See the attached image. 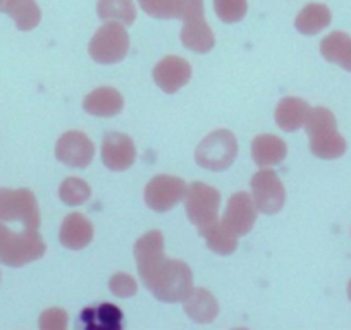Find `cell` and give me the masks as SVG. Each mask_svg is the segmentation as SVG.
I'll use <instances>...</instances> for the list:
<instances>
[{"label":"cell","mask_w":351,"mask_h":330,"mask_svg":"<svg viewBox=\"0 0 351 330\" xmlns=\"http://www.w3.org/2000/svg\"><path fill=\"white\" fill-rule=\"evenodd\" d=\"M4 11L14 19L21 31H32L42 19V12L35 0H8Z\"/></svg>","instance_id":"23"},{"label":"cell","mask_w":351,"mask_h":330,"mask_svg":"<svg viewBox=\"0 0 351 330\" xmlns=\"http://www.w3.org/2000/svg\"><path fill=\"white\" fill-rule=\"evenodd\" d=\"M214 9L221 21L232 25L245 18L248 11V2L246 0H214Z\"/></svg>","instance_id":"29"},{"label":"cell","mask_w":351,"mask_h":330,"mask_svg":"<svg viewBox=\"0 0 351 330\" xmlns=\"http://www.w3.org/2000/svg\"><path fill=\"white\" fill-rule=\"evenodd\" d=\"M348 296H350V299H351V281H350V284H348Z\"/></svg>","instance_id":"34"},{"label":"cell","mask_w":351,"mask_h":330,"mask_svg":"<svg viewBox=\"0 0 351 330\" xmlns=\"http://www.w3.org/2000/svg\"><path fill=\"white\" fill-rule=\"evenodd\" d=\"M238 155V141L231 131L219 129L204 138L195 151L197 164L212 173L229 169Z\"/></svg>","instance_id":"4"},{"label":"cell","mask_w":351,"mask_h":330,"mask_svg":"<svg viewBox=\"0 0 351 330\" xmlns=\"http://www.w3.org/2000/svg\"><path fill=\"white\" fill-rule=\"evenodd\" d=\"M252 194L260 214L274 215L286 201V191L274 170L262 169L252 177Z\"/></svg>","instance_id":"8"},{"label":"cell","mask_w":351,"mask_h":330,"mask_svg":"<svg viewBox=\"0 0 351 330\" xmlns=\"http://www.w3.org/2000/svg\"><path fill=\"white\" fill-rule=\"evenodd\" d=\"M59 196L69 207L83 205L88 198L92 196V190L80 177H67L59 188Z\"/></svg>","instance_id":"28"},{"label":"cell","mask_w":351,"mask_h":330,"mask_svg":"<svg viewBox=\"0 0 351 330\" xmlns=\"http://www.w3.org/2000/svg\"><path fill=\"white\" fill-rule=\"evenodd\" d=\"M134 258H136L138 274H140L141 282L147 288V284L152 281L162 262L167 258L164 255V236H162V232L150 231L141 236L134 242Z\"/></svg>","instance_id":"11"},{"label":"cell","mask_w":351,"mask_h":330,"mask_svg":"<svg viewBox=\"0 0 351 330\" xmlns=\"http://www.w3.org/2000/svg\"><path fill=\"white\" fill-rule=\"evenodd\" d=\"M47 246L36 229L14 232L0 224V264L9 267H23L40 260L45 255Z\"/></svg>","instance_id":"3"},{"label":"cell","mask_w":351,"mask_h":330,"mask_svg":"<svg viewBox=\"0 0 351 330\" xmlns=\"http://www.w3.org/2000/svg\"><path fill=\"white\" fill-rule=\"evenodd\" d=\"M140 8L147 12L148 16L157 19H165V8L167 0H138Z\"/></svg>","instance_id":"32"},{"label":"cell","mask_w":351,"mask_h":330,"mask_svg":"<svg viewBox=\"0 0 351 330\" xmlns=\"http://www.w3.org/2000/svg\"><path fill=\"white\" fill-rule=\"evenodd\" d=\"M256 222V207L253 198L248 193L241 191L229 198L226 207L222 224L234 232L236 236H246L253 229Z\"/></svg>","instance_id":"12"},{"label":"cell","mask_w":351,"mask_h":330,"mask_svg":"<svg viewBox=\"0 0 351 330\" xmlns=\"http://www.w3.org/2000/svg\"><path fill=\"white\" fill-rule=\"evenodd\" d=\"M310 107L305 100L296 99V97H286L279 102L276 109V123L286 133L298 131L305 126V120L308 117Z\"/></svg>","instance_id":"19"},{"label":"cell","mask_w":351,"mask_h":330,"mask_svg":"<svg viewBox=\"0 0 351 330\" xmlns=\"http://www.w3.org/2000/svg\"><path fill=\"white\" fill-rule=\"evenodd\" d=\"M332 21L329 8L324 4H308L296 16L295 26L302 35L313 36L326 29Z\"/></svg>","instance_id":"22"},{"label":"cell","mask_w":351,"mask_h":330,"mask_svg":"<svg viewBox=\"0 0 351 330\" xmlns=\"http://www.w3.org/2000/svg\"><path fill=\"white\" fill-rule=\"evenodd\" d=\"M5 2H8V0H0V9H2V11H4V5H5Z\"/></svg>","instance_id":"33"},{"label":"cell","mask_w":351,"mask_h":330,"mask_svg":"<svg viewBox=\"0 0 351 330\" xmlns=\"http://www.w3.org/2000/svg\"><path fill=\"white\" fill-rule=\"evenodd\" d=\"M83 109L90 116L114 117L124 109V99L117 90L102 86L86 95V99L83 100Z\"/></svg>","instance_id":"16"},{"label":"cell","mask_w":351,"mask_h":330,"mask_svg":"<svg viewBox=\"0 0 351 330\" xmlns=\"http://www.w3.org/2000/svg\"><path fill=\"white\" fill-rule=\"evenodd\" d=\"M191 79V66L181 57L167 55L155 66L154 81L162 92L172 93L180 92Z\"/></svg>","instance_id":"13"},{"label":"cell","mask_w":351,"mask_h":330,"mask_svg":"<svg viewBox=\"0 0 351 330\" xmlns=\"http://www.w3.org/2000/svg\"><path fill=\"white\" fill-rule=\"evenodd\" d=\"M88 52L99 64H117L130 52V35L121 23L109 21L93 35Z\"/></svg>","instance_id":"6"},{"label":"cell","mask_w":351,"mask_h":330,"mask_svg":"<svg viewBox=\"0 0 351 330\" xmlns=\"http://www.w3.org/2000/svg\"><path fill=\"white\" fill-rule=\"evenodd\" d=\"M183 303L186 315L197 323H210L219 315L217 299L207 289H193Z\"/></svg>","instance_id":"20"},{"label":"cell","mask_w":351,"mask_h":330,"mask_svg":"<svg viewBox=\"0 0 351 330\" xmlns=\"http://www.w3.org/2000/svg\"><path fill=\"white\" fill-rule=\"evenodd\" d=\"M0 220L21 222L26 229L40 227V208L29 190H0Z\"/></svg>","instance_id":"7"},{"label":"cell","mask_w":351,"mask_h":330,"mask_svg":"<svg viewBox=\"0 0 351 330\" xmlns=\"http://www.w3.org/2000/svg\"><path fill=\"white\" fill-rule=\"evenodd\" d=\"M110 292L117 298H131V296L136 294L138 284L130 274H114L109 281Z\"/></svg>","instance_id":"30"},{"label":"cell","mask_w":351,"mask_h":330,"mask_svg":"<svg viewBox=\"0 0 351 330\" xmlns=\"http://www.w3.org/2000/svg\"><path fill=\"white\" fill-rule=\"evenodd\" d=\"M181 42L195 53H208L215 45V36L204 18L184 21L181 29Z\"/></svg>","instance_id":"18"},{"label":"cell","mask_w":351,"mask_h":330,"mask_svg":"<svg viewBox=\"0 0 351 330\" xmlns=\"http://www.w3.org/2000/svg\"><path fill=\"white\" fill-rule=\"evenodd\" d=\"M305 129L310 138V150L315 157L322 160H334L346 151V141L337 133L336 117L326 107L310 109Z\"/></svg>","instance_id":"1"},{"label":"cell","mask_w":351,"mask_h":330,"mask_svg":"<svg viewBox=\"0 0 351 330\" xmlns=\"http://www.w3.org/2000/svg\"><path fill=\"white\" fill-rule=\"evenodd\" d=\"M202 236L207 241V246L214 253L221 255V257H228V255L234 253L238 248V236L234 232L229 231L222 222H215L214 225L202 232Z\"/></svg>","instance_id":"25"},{"label":"cell","mask_w":351,"mask_h":330,"mask_svg":"<svg viewBox=\"0 0 351 330\" xmlns=\"http://www.w3.org/2000/svg\"><path fill=\"white\" fill-rule=\"evenodd\" d=\"M60 242L67 250H83L93 241V225L83 214H69L60 225Z\"/></svg>","instance_id":"15"},{"label":"cell","mask_w":351,"mask_h":330,"mask_svg":"<svg viewBox=\"0 0 351 330\" xmlns=\"http://www.w3.org/2000/svg\"><path fill=\"white\" fill-rule=\"evenodd\" d=\"M148 291L154 292L158 301L180 303L193 291V274L191 268L181 260L165 258L152 281L147 284Z\"/></svg>","instance_id":"2"},{"label":"cell","mask_w":351,"mask_h":330,"mask_svg":"<svg viewBox=\"0 0 351 330\" xmlns=\"http://www.w3.org/2000/svg\"><path fill=\"white\" fill-rule=\"evenodd\" d=\"M288 147L274 134H260L252 143V157L258 167H274L286 158Z\"/></svg>","instance_id":"17"},{"label":"cell","mask_w":351,"mask_h":330,"mask_svg":"<svg viewBox=\"0 0 351 330\" xmlns=\"http://www.w3.org/2000/svg\"><path fill=\"white\" fill-rule=\"evenodd\" d=\"M97 12L102 21L121 23L131 26L136 19V8L133 0H99Z\"/></svg>","instance_id":"24"},{"label":"cell","mask_w":351,"mask_h":330,"mask_svg":"<svg viewBox=\"0 0 351 330\" xmlns=\"http://www.w3.org/2000/svg\"><path fill=\"white\" fill-rule=\"evenodd\" d=\"M56 157L74 169H84L95 157V144L81 131H67L57 141Z\"/></svg>","instance_id":"10"},{"label":"cell","mask_w":351,"mask_h":330,"mask_svg":"<svg viewBox=\"0 0 351 330\" xmlns=\"http://www.w3.org/2000/svg\"><path fill=\"white\" fill-rule=\"evenodd\" d=\"M83 320L88 327L97 329H117L123 320V312L114 305H102L95 309H84Z\"/></svg>","instance_id":"26"},{"label":"cell","mask_w":351,"mask_h":330,"mask_svg":"<svg viewBox=\"0 0 351 330\" xmlns=\"http://www.w3.org/2000/svg\"><path fill=\"white\" fill-rule=\"evenodd\" d=\"M186 183L176 176H157L145 188V203L154 212H169L186 194Z\"/></svg>","instance_id":"9"},{"label":"cell","mask_w":351,"mask_h":330,"mask_svg":"<svg viewBox=\"0 0 351 330\" xmlns=\"http://www.w3.org/2000/svg\"><path fill=\"white\" fill-rule=\"evenodd\" d=\"M67 313L60 308H52L43 312L40 316V329H66Z\"/></svg>","instance_id":"31"},{"label":"cell","mask_w":351,"mask_h":330,"mask_svg":"<svg viewBox=\"0 0 351 330\" xmlns=\"http://www.w3.org/2000/svg\"><path fill=\"white\" fill-rule=\"evenodd\" d=\"M136 158V148L128 134L110 133L102 141V160L107 169L123 173L130 169Z\"/></svg>","instance_id":"14"},{"label":"cell","mask_w":351,"mask_h":330,"mask_svg":"<svg viewBox=\"0 0 351 330\" xmlns=\"http://www.w3.org/2000/svg\"><path fill=\"white\" fill-rule=\"evenodd\" d=\"M221 207V193L215 188L204 183H191L184 194V208L193 225L200 231H207L219 218Z\"/></svg>","instance_id":"5"},{"label":"cell","mask_w":351,"mask_h":330,"mask_svg":"<svg viewBox=\"0 0 351 330\" xmlns=\"http://www.w3.org/2000/svg\"><path fill=\"white\" fill-rule=\"evenodd\" d=\"M320 53L329 62L337 64L351 73V36L343 31H332L320 43Z\"/></svg>","instance_id":"21"},{"label":"cell","mask_w":351,"mask_h":330,"mask_svg":"<svg viewBox=\"0 0 351 330\" xmlns=\"http://www.w3.org/2000/svg\"><path fill=\"white\" fill-rule=\"evenodd\" d=\"M204 0H167L165 19H183V21H191V19L204 18Z\"/></svg>","instance_id":"27"}]
</instances>
